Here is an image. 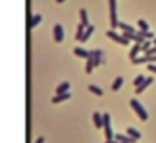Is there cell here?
Here are the masks:
<instances>
[{
    "label": "cell",
    "mask_w": 156,
    "mask_h": 143,
    "mask_svg": "<svg viewBox=\"0 0 156 143\" xmlns=\"http://www.w3.org/2000/svg\"><path fill=\"white\" fill-rule=\"evenodd\" d=\"M122 82H124V79H122L121 76H119V77H116V81L113 82L111 89H113V90H119V89H121V85H122Z\"/></svg>",
    "instance_id": "cell-22"
},
{
    "label": "cell",
    "mask_w": 156,
    "mask_h": 143,
    "mask_svg": "<svg viewBox=\"0 0 156 143\" xmlns=\"http://www.w3.org/2000/svg\"><path fill=\"white\" fill-rule=\"evenodd\" d=\"M118 27H121V29L126 31V32H135V29H133L130 24H126V23H118Z\"/></svg>",
    "instance_id": "cell-21"
},
{
    "label": "cell",
    "mask_w": 156,
    "mask_h": 143,
    "mask_svg": "<svg viewBox=\"0 0 156 143\" xmlns=\"http://www.w3.org/2000/svg\"><path fill=\"white\" fill-rule=\"evenodd\" d=\"M114 137H116V141H119V143H133V141H135L132 137H126L122 134H116Z\"/></svg>",
    "instance_id": "cell-10"
},
{
    "label": "cell",
    "mask_w": 156,
    "mask_h": 143,
    "mask_svg": "<svg viewBox=\"0 0 156 143\" xmlns=\"http://www.w3.org/2000/svg\"><path fill=\"white\" fill-rule=\"evenodd\" d=\"M64 2V0H57V3H63Z\"/></svg>",
    "instance_id": "cell-30"
},
{
    "label": "cell",
    "mask_w": 156,
    "mask_h": 143,
    "mask_svg": "<svg viewBox=\"0 0 156 143\" xmlns=\"http://www.w3.org/2000/svg\"><path fill=\"white\" fill-rule=\"evenodd\" d=\"M127 135H129V137H132L133 140H138V138L142 137V134L138 132V130H135L133 127H127Z\"/></svg>",
    "instance_id": "cell-15"
},
{
    "label": "cell",
    "mask_w": 156,
    "mask_h": 143,
    "mask_svg": "<svg viewBox=\"0 0 156 143\" xmlns=\"http://www.w3.org/2000/svg\"><path fill=\"white\" fill-rule=\"evenodd\" d=\"M151 82H153V79H151V77H145V81H143V82H142V84H140V85H138V87L135 89V93H137V95H140V93H142L143 90L147 89V87H148V85L151 84Z\"/></svg>",
    "instance_id": "cell-7"
},
{
    "label": "cell",
    "mask_w": 156,
    "mask_h": 143,
    "mask_svg": "<svg viewBox=\"0 0 156 143\" xmlns=\"http://www.w3.org/2000/svg\"><path fill=\"white\" fill-rule=\"evenodd\" d=\"M142 51V44H135L132 47V50H130V53H129V58L130 60H133V58H137V55Z\"/></svg>",
    "instance_id": "cell-9"
},
{
    "label": "cell",
    "mask_w": 156,
    "mask_h": 143,
    "mask_svg": "<svg viewBox=\"0 0 156 143\" xmlns=\"http://www.w3.org/2000/svg\"><path fill=\"white\" fill-rule=\"evenodd\" d=\"M140 34L143 36V39H145V40H150V39H154V36H153L151 32H148V31H140Z\"/></svg>",
    "instance_id": "cell-24"
},
{
    "label": "cell",
    "mask_w": 156,
    "mask_h": 143,
    "mask_svg": "<svg viewBox=\"0 0 156 143\" xmlns=\"http://www.w3.org/2000/svg\"><path fill=\"white\" fill-rule=\"evenodd\" d=\"M53 39H55V42H58V44L64 40V29H63L61 24H55V27H53Z\"/></svg>",
    "instance_id": "cell-4"
},
{
    "label": "cell",
    "mask_w": 156,
    "mask_h": 143,
    "mask_svg": "<svg viewBox=\"0 0 156 143\" xmlns=\"http://www.w3.org/2000/svg\"><path fill=\"white\" fill-rule=\"evenodd\" d=\"M103 129H105V137L106 140H113V129H111V117L109 114H103Z\"/></svg>",
    "instance_id": "cell-3"
},
{
    "label": "cell",
    "mask_w": 156,
    "mask_h": 143,
    "mask_svg": "<svg viewBox=\"0 0 156 143\" xmlns=\"http://www.w3.org/2000/svg\"><path fill=\"white\" fill-rule=\"evenodd\" d=\"M90 55H92V58H93V68H95V66H100V65H102V63L105 61V60H103L102 50H93V51H90Z\"/></svg>",
    "instance_id": "cell-5"
},
{
    "label": "cell",
    "mask_w": 156,
    "mask_h": 143,
    "mask_svg": "<svg viewBox=\"0 0 156 143\" xmlns=\"http://www.w3.org/2000/svg\"><path fill=\"white\" fill-rule=\"evenodd\" d=\"M88 53H90V51H87L85 48H82V47H76L74 48V55L81 56V58H88Z\"/></svg>",
    "instance_id": "cell-14"
},
{
    "label": "cell",
    "mask_w": 156,
    "mask_h": 143,
    "mask_svg": "<svg viewBox=\"0 0 156 143\" xmlns=\"http://www.w3.org/2000/svg\"><path fill=\"white\" fill-rule=\"evenodd\" d=\"M105 143H119V141H116V140H106Z\"/></svg>",
    "instance_id": "cell-29"
},
{
    "label": "cell",
    "mask_w": 156,
    "mask_h": 143,
    "mask_svg": "<svg viewBox=\"0 0 156 143\" xmlns=\"http://www.w3.org/2000/svg\"><path fill=\"white\" fill-rule=\"evenodd\" d=\"M93 31H95V27H93L92 24H90V26H87V27H85V31H84V36H82V39H81V42H85L87 39L93 34Z\"/></svg>",
    "instance_id": "cell-13"
},
{
    "label": "cell",
    "mask_w": 156,
    "mask_h": 143,
    "mask_svg": "<svg viewBox=\"0 0 156 143\" xmlns=\"http://www.w3.org/2000/svg\"><path fill=\"white\" fill-rule=\"evenodd\" d=\"M84 31H85V26H84V24H79V26H77V31H76V40H81L82 36H84Z\"/></svg>",
    "instance_id": "cell-19"
},
{
    "label": "cell",
    "mask_w": 156,
    "mask_h": 143,
    "mask_svg": "<svg viewBox=\"0 0 156 143\" xmlns=\"http://www.w3.org/2000/svg\"><path fill=\"white\" fill-rule=\"evenodd\" d=\"M143 81H145V77L140 74V76H137V77H135V81H133V85H137V87H138V85H140Z\"/></svg>",
    "instance_id": "cell-25"
},
{
    "label": "cell",
    "mask_w": 156,
    "mask_h": 143,
    "mask_svg": "<svg viewBox=\"0 0 156 143\" xmlns=\"http://www.w3.org/2000/svg\"><path fill=\"white\" fill-rule=\"evenodd\" d=\"M93 122H95V127L97 129H102L103 127V116L98 111L93 113Z\"/></svg>",
    "instance_id": "cell-8"
},
{
    "label": "cell",
    "mask_w": 156,
    "mask_h": 143,
    "mask_svg": "<svg viewBox=\"0 0 156 143\" xmlns=\"http://www.w3.org/2000/svg\"><path fill=\"white\" fill-rule=\"evenodd\" d=\"M69 82H63V84H60L58 87H57V95H60V93H66L69 90Z\"/></svg>",
    "instance_id": "cell-16"
},
{
    "label": "cell",
    "mask_w": 156,
    "mask_h": 143,
    "mask_svg": "<svg viewBox=\"0 0 156 143\" xmlns=\"http://www.w3.org/2000/svg\"><path fill=\"white\" fill-rule=\"evenodd\" d=\"M130 106L133 108V111L137 113V116L140 117L142 121H147V119H148V113L145 111V108L140 105V103H138V100H135V98L130 100Z\"/></svg>",
    "instance_id": "cell-2"
},
{
    "label": "cell",
    "mask_w": 156,
    "mask_h": 143,
    "mask_svg": "<svg viewBox=\"0 0 156 143\" xmlns=\"http://www.w3.org/2000/svg\"><path fill=\"white\" fill-rule=\"evenodd\" d=\"M137 24H138V27H140V31H148V23L145 21V19H138L137 21Z\"/></svg>",
    "instance_id": "cell-23"
},
{
    "label": "cell",
    "mask_w": 156,
    "mask_h": 143,
    "mask_svg": "<svg viewBox=\"0 0 156 143\" xmlns=\"http://www.w3.org/2000/svg\"><path fill=\"white\" fill-rule=\"evenodd\" d=\"M106 36L109 37V39H113V40H116V42H119V44H122V45H127L129 44V40H126L122 36H119V34H116L114 32V29H109L108 32H106Z\"/></svg>",
    "instance_id": "cell-6"
},
{
    "label": "cell",
    "mask_w": 156,
    "mask_h": 143,
    "mask_svg": "<svg viewBox=\"0 0 156 143\" xmlns=\"http://www.w3.org/2000/svg\"><path fill=\"white\" fill-rule=\"evenodd\" d=\"M42 21V15H34V16H32V18H31V23H29V26L31 27H36L37 24H39V23H40Z\"/></svg>",
    "instance_id": "cell-20"
},
{
    "label": "cell",
    "mask_w": 156,
    "mask_h": 143,
    "mask_svg": "<svg viewBox=\"0 0 156 143\" xmlns=\"http://www.w3.org/2000/svg\"><path fill=\"white\" fill-rule=\"evenodd\" d=\"M68 98H71V93H69V92L60 93V95L55 96V98H52V103H60V101H64V100H68Z\"/></svg>",
    "instance_id": "cell-12"
},
{
    "label": "cell",
    "mask_w": 156,
    "mask_h": 143,
    "mask_svg": "<svg viewBox=\"0 0 156 143\" xmlns=\"http://www.w3.org/2000/svg\"><path fill=\"white\" fill-rule=\"evenodd\" d=\"M109 2V24H111V29H116L118 27V11H116V0H108Z\"/></svg>",
    "instance_id": "cell-1"
},
{
    "label": "cell",
    "mask_w": 156,
    "mask_h": 143,
    "mask_svg": "<svg viewBox=\"0 0 156 143\" xmlns=\"http://www.w3.org/2000/svg\"><path fill=\"white\" fill-rule=\"evenodd\" d=\"M148 71L150 72H156V66L154 65H148Z\"/></svg>",
    "instance_id": "cell-27"
},
{
    "label": "cell",
    "mask_w": 156,
    "mask_h": 143,
    "mask_svg": "<svg viewBox=\"0 0 156 143\" xmlns=\"http://www.w3.org/2000/svg\"><path fill=\"white\" fill-rule=\"evenodd\" d=\"M79 15H81V24H84L85 27H87V26H90V23H88V18H87V10H85V8H81Z\"/></svg>",
    "instance_id": "cell-11"
},
{
    "label": "cell",
    "mask_w": 156,
    "mask_h": 143,
    "mask_svg": "<svg viewBox=\"0 0 156 143\" xmlns=\"http://www.w3.org/2000/svg\"><path fill=\"white\" fill-rule=\"evenodd\" d=\"M87 60V65H85V72L87 74H90L92 71H93V58H92V55L88 53V58H85Z\"/></svg>",
    "instance_id": "cell-17"
},
{
    "label": "cell",
    "mask_w": 156,
    "mask_h": 143,
    "mask_svg": "<svg viewBox=\"0 0 156 143\" xmlns=\"http://www.w3.org/2000/svg\"><path fill=\"white\" fill-rule=\"evenodd\" d=\"M45 141V137H39V138L36 140V143H43Z\"/></svg>",
    "instance_id": "cell-28"
},
{
    "label": "cell",
    "mask_w": 156,
    "mask_h": 143,
    "mask_svg": "<svg viewBox=\"0 0 156 143\" xmlns=\"http://www.w3.org/2000/svg\"><path fill=\"white\" fill-rule=\"evenodd\" d=\"M150 47H151V42H150V40H145V42L142 44V51H147Z\"/></svg>",
    "instance_id": "cell-26"
},
{
    "label": "cell",
    "mask_w": 156,
    "mask_h": 143,
    "mask_svg": "<svg viewBox=\"0 0 156 143\" xmlns=\"http://www.w3.org/2000/svg\"><path fill=\"white\" fill-rule=\"evenodd\" d=\"M153 42H154V45H156V37H154V39H153Z\"/></svg>",
    "instance_id": "cell-31"
},
{
    "label": "cell",
    "mask_w": 156,
    "mask_h": 143,
    "mask_svg": "<svg viewBox=\"0 0 156 143\" xmlns=\"http://www.w3.org/2000/svg\"><path fill=\"white\" fill-rule=\"evenodd\" d=\"M88 90H90V92L93 93V95H97V96H102L103 95V90L98 87V85H93V84H90L88 85Z\"/></svg>",
    "instance_id": "cell-18"
}]
</instances>
